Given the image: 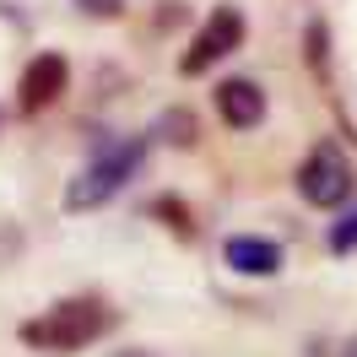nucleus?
Listing matches in <instances>:
<instances>
[{"label":"nucleus","instance_id":"nucleus-1","mask_svg":"<svg viewBox=\"0 0 357 357\" xmlns=\"http://www.w3.org/2000/svg\"><path fill=\"white\" fill-rule=\"evenodd\" d=\"M146 135H125V141H109L103 152L92 157L82 174L66 184V211L76 217V211H98V206H109L125 184L135 178V168L146 162Z\"/></svg>","mask_w":357,"mask_h":357},{"label":"nucleus","instance_id":"nucleus-2","mask_svg":"<svg viewBox=\"0 0 357 357\" xmlns=\"http://www.w3.org/2000/svg\"><path fill=\"white\" fill-rule=\"evenodd\" d=\"M109 325H114V314H109L103 298H66V303L44 309L38 319H27L22 341L27 347H44V352H82V347H92Z\"/></svg>","mask_w":357,"mask_h":357},{"label":"nucleus","instance_id":"nucleus-3","mask_svg":"<svg viewBox=\"0 0 357 357\" xmlns=\"http://www.w3.org/2000/svg\"><path fill=\"white\" fill-rule=\"evenodd\" d=\"M352 162H347V152L335 146V141H319L309 157H303V168H298V195L309 206H341L347 195H352Z\"/></svg>","mask_w":357,"mask_h":357},{"label":"nucleus","instance_id":"nucleus-4","mask_svg":"<svg viewBox=\"0 0 357 357\" xmlns=\"http://www.w3.org/2000/svg\"><path fill=\"white\" fill-rule=\"evenodd\" d=\"M238 44H244V11H238V6H217V11L201 22V33L190 38L178 70H184V76H206V70L217 66V60H227Z\"/></svg>","mask_w":357,"mask_h":357},{"label":"nucleus","instance_id":"nucleus-5","mask_svg":"<svg viewBox=\"0 0 357 357\" xmlns=\"http://www.w3.org/2000/svg\"><path fill=\"white\" fill-rule=\"evenodd\" d=\"M70 87V66H66V54H33L22 70V82H17V109L33 119V114H44L54 109L60 98H66Z\"/></svg>","mask_w":357,"mask_h":357},{"label":"nucleus","instance_id":"nucleus-6","mask_svg":"<svg viewBox=\"0 0 357 357\" xmlns=\"http://www.w3.org/2000/svg\"><path fill=\"white\" fill-rule=\"evenodd\" d=\"M217 114H222V125H233V130H255V125L266 119V92H260V82L227 76L222 87H217Z\"/></svg>","mask_w":357,"mask_h":357},{"label":"nucleus","instance_id":"nucleus-7","mask_svg":"<svg viewBox=\"0 0 357 357\" xmlns=\"http://www.w3.org/2000/svg\"><path fill=\"white\" fill-rule=\"evenodd\" d=\"M222 260L238 271V276H276L287 255H282V244H276V238L238 233V238H227V244H222Z\"/></svg>","mask_w":357,"mask_h":357},{"label":"nucleus","instance_id":"nucleus-8","mask_svg":"<svg viewBox=\"0 0 357 357\" xmlns=\"http://www.w3.org/2000/svg\"><path fill=\"white\" fill-rule=\"evenodd\" d=\"M331 249H335V255L357 249V217H341V222L331 227Z\"/></svg>","mask_w":357,"mask_h":357},{"label":"nucleus","instance_id":"nucleus-9","mask_svg":"<svg viewBox=\"0 0 357 357\" xmlns=\"http://www.w3.org/2000/svg\"><path fill=\"white\" fill-rule=\"evenodd\" d=\"M76 6H82V11H98V17H119V0H76Z\"/></svg>","mask_w":357,"mask_h":357},{"label":"nucleus","instance_id":"nucleus-10","mask_svg":"<svg viewBox=\"0 0 357 357\" xmlns=\"http://www.w3.org/2000/svg\"><path fill=\"white\" fill-rule=\"evenodd\" d=\"M119 357H152V352H119Z\"/></svg>","mask_w":357,"mask_h":357},{"label":"nucleus","instance_id":"nucleus-11","mask_svg":"<svg viewBox=\"0 0 357 357\" xmlns=\"http://www.w3.org/2000/svg\"><path fill=\"white\" fill-rule=\"evenodd\" d=\"M347 357H357V341H352V347H347Z\"/></svg>","mask_w":357,"mask_h":357}]
</instances>
